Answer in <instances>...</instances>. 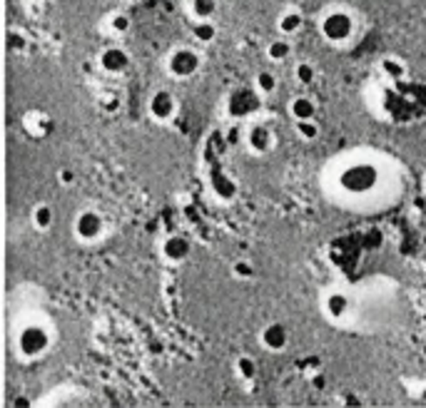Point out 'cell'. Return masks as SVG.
I'll use <instances>...</instances> for the list:
<instances>
[{
    "mask_svg": "<svg viewBox=\"0 0 426 408\" xmlns=\"http://www.w3.org/2000/svg\"><path fill=\"white\" fill-rule=\"evenodd\" d=\"M192 35L200 45H207V43H215L217 38V25L212 20H197V25L192 28Z\"/></svg>",
    "mask_w": 426,
    "mask_h": 408,
    "instance_id": "2e32d148",
    "label": "cell"
},
{
    "mask_svg": "<svg viewBox=\"0 0 426 408\" xmlns=\"http://www.w3.org/2000/svg\"><path fill=\"white\" fill-rule=\"evenodd\" d=\"M289 55H292V43L287 40V35H284V38L272 40V43L267 45V58L272 60V63H284Z\"/></svg>",
    "mask_w": 426,
    "mask_h": 408,
    "instance_id": "9a60e30c",
    "label": "cell"
},
{
    "mask_svg": "<svg viewBox=\"0 0 426 408\" xmlns=\"http://www.w3.org/2000/svg\"><path fill=\"white\" fill-rule=\"evenodd\" d=\"M259 341H262V346L267 351H284L289 343L287 326L279 324V321H272V324H267L262 331H259Z\"/></svg>",
    "mask_w": 426,
    "mask_h": 408,
    "instance_id": "30bf717a",
    "label": "cell"
},
{
    "mask_svg": "<svg viewBox=\"0 0 426 408\" xmlns=\"http://www.w3.org/2000/svg\"><path fill=\"white\" fill-rule=\"evenodd\" d=\"M347 311H349V297L344 292H329L324 297V314L329 319L339 321V319L347 316Z\"/></svg>",
    "mask_w": 426,
    "mask_h": 408,
    "instance_id": "7c38bea8",
    "label": "cell"
},
{
    "mask_svg": "<svg viewBox=\"0 0 426 408\" xmlns=\"http://www.w3.org/2000/svg\"><path fill=\"white\" fill-rule=\"evenodd\" d=\"M200 67H202V55H200L195 47L180 45L167 55V72H170L172 78L187 80V78H192Z\"/></svg>",
    "mask_w": 426,
    "mask_h": 408,
    "instance_id": "7a4b0ae2",
    "label": "cell"
},
{
    "mask_svg": "<svg viewBox=\"0 0 426 408\" xmlns=\"http://www.w3.org/2000/svg\"><path fill=\"white\" fill-rule=\"evenodd\" d=\"M259 95L262 92L252 90V87H239V90L232 92L230 98V115L232 117H244L249 115V112H255L257 107H259Z\"/></svg>",
    "mask_w": 426,
    "mask_h": 408,
    "instance_id": "52a82bcc",
    "label": "cell"
},
{
    "mask_svg": "<svg viewBox=\"0 0 426 408\" xmlns=\"http://www.w3.org/2000/svg\"><path fill=\"white\" fill-rule=\"evenodd\" d=\"M50 349V334L45 326L40 324H28L20 329L18 334V351L20 356L25 358H38Z\"/></svg>",
    "mask_w": 426,
    "mask_h": 408,
    "instance_id": "3957f363",
    "label": "cell"
},
{
    "mask_svg": "<svg viewBox=\"0 0 426 408\" xmlns=\"http://www.w3.org/2000/svg\"><path fill=\"white\" fill-rule=\"evenodd\" d=\"M376 180H379V172H376V167H372V164H352V167H347L339 175L341 189H347L352 195H364V192H369V189L376 184Z\"/></svg>",
    "mask_w": 426,
    "mask_h": 408,
    "instance_id": "277c9868",
    "label": "cell"
},
{
    "mask_svg": "<svg viewBox=\"0 0 426 408\" xmlns=\"http://www.w3.org/2000/svg\"><path fill=\"white\" fill-rule=\"evenodd\" d=\"M130 15L127 13H115L110 18V28L112 30H115V33H127V30H130Z\"/></svg>",
    "mask_w": 426,
    "mask_h": 408,
    "instance_id": "cb8c5ba5",
    "label": "cell"
},
{
    "mask_svg": "<svg viewBox=\"0 0 426 408\" xmlns=\"http://www.w3.org/2000/svg\"><path fill=\"white\" fill-rule=\"evenodd\" d=\"M190 252H192V244L187 237H182V234H172V237H167V239L162 241V257L167 261H172V264L184 261L190 257Z\"/></svg>",
    "mask_w": 426,
    "mask_h": 408,
    "instance_id": "8fae6325",
    "label": "cell"
},
{
    "mask_svg": "<svg viewBox=\"0 0 426 408\" xmlns=\"http://www.w3.org/2000/svg\"><path fill=\"white\" fill-rule=\"evenodd\" d=\"M53 219H55V212L50 204H45V202H40V204H35L33 209V224L38 229H50L53 227Z\"/></svg>",
    "mask_w": 426,
    "mask_h": 408,
    "instance_id": "e0dca14e",
    "label": "cell"
},
{
    "mask_svg": "<svg viewBox=\"0 0 426 408\" xmlns=\"http://www.w3.org/2000/svg\"><path fill=\"white\" fill-rule=\"evenodd\" d=\"M147 110H150L152 120H158V122H167L175 110H178V100L172 95L170 90H155L150 95V103H147Z\"/></svg>",
    "mask_w": 426,
    "mask_h": 408,
    "instance_id": "8992f818",
    "label": "cell"
},
{
    "mask_svg": "<svg viewBox=\"0 0 426 408\" xmlns=\"http://www.w3.org/2000/svg\"><path fill=\"white\" fill-rule=\"evenodd\" d=\"M289 112H292V117L295 120H315L317 115V105L312 98H304V95H299V98L292 100V105H289Z\"/></svg>",
    "mask_w": 426,
    "mask_h": 408,
    "instance_id": "5bb4252c",
    "label": "cell"
},
{
    "mask_svg": "<svg viewBox=\"0 0 426 408\" xmlns=\"http://www.w3.org/2000/svg\"><path fill=\"white\" fill-rule=\"evenodd\" d=\"M215 192H217V197H220V200H232V197L237 195L235 184H232L230 180H224L222 175L215 177Z\"/></svg>",
    "mask_w": 426,
    "mask_h": 408,
    "instance_id": "603a6c76",
    "label": "cell"
},
{
    "mask_svg": "<svg viewBox=\"0 0 426 408\" xmlns=\"http://www.w3.org/2000/svg\"><path fill=\"white\" fill-rule=\"evenodd\" d=\"M304 25V18L299 10H284L282 15H279V20H277V30L282 35H297L299 30H302Z\"/></svg>",
    "mask_w": 426,
    "mask_h": 408,
    "instance_id": "4fadbf2b",
    "label": "cell"
},
{
    "mask_svg": "<svg viewBox=\"0 0 426 408\" xmlns=\"http://www.w3.org/2000/svg\"><path fill=\"white\" fill-rule=\"evenodd\" d=\"M72 180H75V172H72V169H60V182H63V184H70Z\"/></svg>",
    "mask_w": 426,
    "mask_h": 408,
    "instance_id": "4316f807",
    "label": "cell"
},
{
    "mask_svg": "<svg viewBox=\"0 0 426 408\" xmlns=\"http://www.w3.org/2000/svg\"><path fill=\"white\" fill-rule=\"evenodd\" d=\"M232 274H235L237 279H252L255 277V266L249 264V261L239 259V261H235V266H232Z\"/></svg>",
    "mask_w": 426,
    "mask_h": 408,
    "instance_id": "d4e9b609",
    "label": "cell"
},
{
    "mask_svg": "<svg viewBox=\"0 0 426 408\" xmlns=\"http://www.w3.org/2000/svg\"><path fill=\"white\" fill-rule=\"evenodd\" d=\"M235 369H237V376L244 378V381H252V378L257 376V363L252 356H239L235 361Z\"/></svg>",
    "mask_w": 426,
    "mask_h": 408,
    "instance_id": "ffe728a7",
    "label": "cell"
},
{
    "mask_svg": "<svg viewBox=\"0 0 426 408\" xmlns=\"http://www.w3.org/2000/svg\"><path fill=\"white\" fill-rule=\"evenodd\" d=\"M424 189H426V177H424Z\"/></svg>",
    "mask_w": 426,
    "mask_h": 408,
    "instance_id": "f546056e",
    "label": "cell"
},
{
    "mask_svg": "<svg viewBox=\"0 0 426 408\" xmlns=\"http://www.w3.org/2000/svg\"><path fill=\"white\" fill-rule=\"evenodd\" d=\"M319 30L327 43L339 45V43H347L352 38V33H354V18L344 8H334V10H327L321 15Z\"/></svg>",
    "mask_w": 426,
    "mask_h": 408,
    "instance_id": "6da1fadb",
    "label": "cell"
},
{
    "mask_svg": "<svg viewBox=\"0 0 426 408\" xmlns=\"http://www.w3.org/2000/svg\"><path fill=\"white\" fill-rule=\"evenodd\" d=\"M255 87L262 95H272V92L277 90V75L272 70H259L255 78Z\"/></svg>",
    "mask_w": 426,
    "mask_h": 408,
    "instance_id": "d6986e66",
    "label": "cell"
},
{
    "mask_svg": "<svg viewBox=\"0 0 426 408\" xmlns=\"http://www.w3.org/2000/svg\"><path fill=\"white\" fill-rule=\"evenodd\" d=\"M72 232H75V237L80 241L92 244V241H98L103 237V232H105V219L95 209H83V212H78L75 222H72Z\"/></svg>",
    "mask_w": 426,
    "mask_h": 408,
    "instance_id": "5b68a950",
    "label": "cell"
},
{
    "mask_svg": "<svg viewBox=\"0 0 426 408\" xmlns=\"http://www.w3.org/2000/svg\"><path fill=\"white\" fill-rule=\"evenodd\" d=\"M247 147L255 152V155H267L269 149L275 147V132L267 125H252L247 132Z\"/></svg>",
    "mask_w": 426,
    "mask_h": 408,
    "instance_id": "9c48e42d",
    "label": "cell"
},
{
    "mask_svg": "<svg viewBox=\"0 0 426 408\" xmlns=\"http://www.w3.org/2000/svg\"><path fill=\"white\" fill-rule=\"evenodd\" d=\"M381 67L392 75V78H401L404 75V65H401L399 60H394V58H387V60H381Z\"/></svg>",
    "mask_w": 426,
    "mask_h": 408,
    "instance_id": "484cf974",
    "label": "cell"
},
{
    "mask_svg": "<svg viewBox=\"0 0 426 408\" xmlns=\"http://www.w3.org/2000/svg\"><path fill=\"white\" fill-rule=\"evenodd\" d=\"M297 135L307 140V142H312V140L319 137V125L315 120H297Z\"/></svg>",
    "mask_w": 426,
    "mask_h": 408,
    "instance_id": "44dd1931",
    "label": "cell"
},
{
    "mask_svg": "<svg viewBox=\"0 0 426 408\" xmlns=\"http://www.w3.org/2000/svg\"><path fill=\"white\" fill-rule=\"evenodd\" d=\"M190 10L197 20H212V15L217 13V0H192Z\"/></svg>",
    "mask_w": 426,
    "mask_h": 408,
    "instance_id": "ac0fdd59",
    "label": "cell"
},
{
    "mask_svg": "<svg viewBox=\"0 0 426 408\" xmlns=\"http://www.w3.org/2000/svg\"><path fill=\"white\" fill-rule=\"evenodd\" d=\"M341 401H344V403H354V406H359V398H356V396H341Z\"/></svg>",
    "mask_w": 426,
    "mask_h": 408,
    "instance_id": "83f0119b",
    "label": "cell"
},
{
    "mask_svg": "<svg viewBox=\"0 0 426 408\" xmlns=\"http://www.w3.org/2000/svg\"><path fill=\"white\" fill-rule=\"evenodd\" d=\"M312 383H315V389H324V376H317Z\"/></svg>",
    "mask_w": 426,
    "mask_h": 408,
    "instance_id": "f1b7e54d",
    "label": "cell"
},
{
    "mask_svg": "<svg viewBox=\"0 0 426 408\" xmlns=\"http://www.w3.org/2000/svg\"><path fill=\"white\" fill-rule=\"evenodd\" d=\"M98 63H100V67L105 72H110V75H120V72H125L130 67V55H127L125 47L110 45L98 55Z\"/></svg>",
    "mask_w": 426,
    "mask_h": 408,
    "instance_id": "ba28073f",
    "label": "cell"
},
{
    "mask_svg": "<svg viewBox=\"0 0 426 408\" xmlns=\"http://www.w3.org/2000/svg\"><path fill=\"white\" fill-rule=\"evenodd\" d=\"M295 78H297V83L299 85H312L315 83V78H317L315 65H312V63H299V65L295 67Z\"/></svg>",
    "mask_w": 426,
    "mask_h": 408,
    "instance_id": "7402d4cb",
    "label": "cell"
}]
</instances>
